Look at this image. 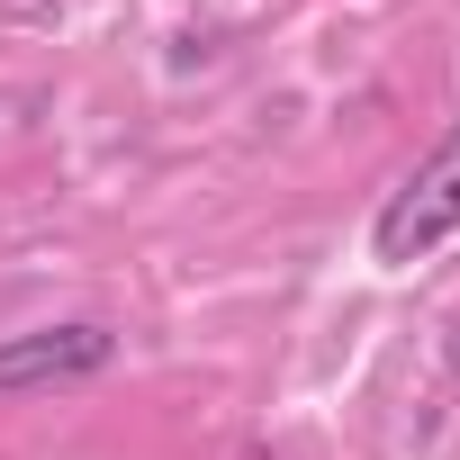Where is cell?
<instances>
[{
  "label": "cell",
  "instance_id": "cell-2",
  "mask_svg": "<svg viewBox=\"0 0 460 460\" xmlns=\"http://www.w3.org/2000/svg\"><path fill=\"white\" fill-rule=\"evenodd\" d=\"M118 352L109 325H37V334H10L0 343V397H19V388H64V379H100Z\"/></svg>",
  "mask_w": 460,
  "mask_h": 460
},
{
  "label": "cell",
  "instance_id": "cell-1",
  "mask_svg": "<svg viewBox=\"0 0 460 460\" xmlns=\"http://www.w3.org/2000/svg\"><path fill=\"white\" fill-rule=\"evenodd\" d=\"M442 235H460V118H451V136L388 190V208L370 217V253H379L388 271H406V262H424Z\"/></svg>",
  "mask_w": 460,
  "mask_h": 460
}]
</instances>
